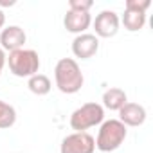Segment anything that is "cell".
Masks as SVG:
<instances>
[{"mask_svg": "<svg viewBox=\"0 0 153 153\" xmlns=\"http://www.w3.org/2000/svg\"><path fill=\"white\" fill-rule=\"evenodd\" d=\"M124 139H126V126L117 119H110L101 124L96 146L101 151H114L123 144Z\"/></svg>", "mask_w": 153, "mask_h": 153, "instance_id": "cell-3", "label": "cell"}, {"mask_svg": "<svg viewBox=\"0 0 153 153\" xmlns=\"http://www.w3.org/2000/svg\"><path fill=\"white\" fill-rule=\"evenodd\" d=\"M4 24H6V15H4V11L0 9V29L4 27Z\"/></svg>", "mask_w": 153, "mask_h": 153, "instance_id": "cell-18", "label": "cell"}, {"mask_svg": "<svg viewBox=\"0 0 153 153\" xmlns=\"http://www.w3.org/2000/svg\"><path fill=\"white\" fill-rule=\"evenodd\" d=\"M68 7H70V11L88 13L90 7H92V2H90V0H70V2H68Z\"/></svg>", "mask_w": 153, "mask_h": 153, "instance_id": "cell-16", "label": "cell"}, {"mask_svg": "<svg viewBox=\"0 0 153 153\" xmlns=\"http://www.w3.org/2000/svg\"><path fill=\"white\" fill-rule=\"evenodd\" d=\"M123 24L128 31H140L146 24V15L140 13V11H130L126 9L124 11V16H123Z\"/></svg>", "mask_w": 153, "mask_h": 153, "instance_id": "cell-13", "label": "cell"}, {"mask_svg": "<svg viewBox=\"0 0 153 153\" xmlns=\"http://www.w3.org/2000/svg\"><path fill=\"white\" fill-rule=\"evenodd\" d=\"M97 49H99V40L94 34H79L72 42V52L81 59L92 58L97 52Z\"/></svg>", "mask_w": 153, "mask_h": 153, "instance_id": "cell-7", "label": "cell"}, {"mask_svg": "<svg viewBox=\"0 0 153 153\" xmlns=\"http://www.w3.org/2000/svg\"><path fill=\"white\" fill-rule=\"evenodd\" d=\"M105 119V110L97 103H85L70 115V128L76 131H85Z\"/></svg>", "mask_w": 153, "mask_h": 153, "instance_id": "cell-4", "label": "cell"}, {"mask_svg": "<svg viewBox=\"0 0 153 153\" xmlns=\"http://www.w3.org/2000/svg\"><path fill=\"white\" fill-rule=\"evenodd\" d=\"M27 36L24 33V29H20L18 25H9L2 31L0 34V43H2V49L13 52V51H18L24 47Z\"/></svg>", "mask_w": 153, "mask_h": 153, "instance_id": "cell-8", "label": "cell"}, {"mask_svg": "<svg viewBox=\"0 0 153 153\" xmlns=\"http://www.w3.org/2000/svg\"><path fill=\"white\" fill-rule=\"evenodd\" d=\"M94 149L96 140L87 131H76L72 135H67L59 148L61 153H94Z\"/></svg>", "mask_w": 153, "mask_h": 153, "instance_id": "cell-5", "label": "cell"}, {"mask_svg": "<svg viewBox=\"0 0 153 153\" xmlns=\"http://www.w3.org/2000/svg\"><path fill=\"white\" fill-rule=\"evenodd\" d=\"M27 87H29V90L33 92V94H36V96H45V94H49L51 92V79L47 78V76H43V74H34V76H31L29 78V81H27Z\"/></svg>", "mask_w": 153, "mask_h": 153, "instance_id": "cell-12", "label": "cell"}, {"mask_svg": "<svg viewBox=\"0 0 153 153\" xmlns=\"http://www.w3.org/2000/svg\"><path fill=\"white\" fill-rule=\"evenodd\" d=\"M94 29H96V34L101 36V38H110L117 33L119 29V16L114 13V11H101L97 16H96V22H94Z\"/></svg>", "mask_w": 153, "mask_h": 153, "instance_id": "cell-6", "label": "cell"}, {"mask_svg": "<svg viewBox=\"0 0 153 153\" xmlns=\"http://www.w3.org/2000/svg\"><path fill=\"white\" fill-rule=\"evenodd\" d=\"M119 117L124 126H140L146 121V110L137 103H126L119 110Z\"/></svg>", "mask_w": 153, "mask_h": 153, "instance_id": "cell-9", "label": "cell"}, {"mask_svg": "<svg viewBox=\"0 0 153 153\" xmlns=\"http://www.w3.org/2000/svg\"><path fill=\"white\" fill-rule=\"evenodd\" d=\"M0 6H15V2L13 0H9V2L7 0H0Z\"/></svg>", "mask_w": 153, "mask_h": 153, "instance_id": "cell-19", "label": "cell"}, {"mask_svg": "<svg viewBox=\"0 0 153 153\" xmlns=\"http://www.w3.org/2000/svg\"><path fill=\"white\" fill-rule=\"evenodd\" d=\"M16 121V112L11 105L0 99V128H11Z\"/></svg>", "mask_w": 153, "mask_h": 153, "instance_id": "cell-14", "label": "cell"}, {"mask_svg": "<svg viewBox=\"0 0 153 153\" xmlns=\"http://www.w3.org/2000/svg\"><path fill=\"white\" fill-rule=\"evenodd\" d=\"M151 6L149 0H126V9L130 11H140L146 13V9Z\"/></svg>", "mask_w": 153, "mask_h": 153, "instance_id": "cell-15", "label": "cell"}, {"mask_svg": "<svg viewBox=\"0 0 153 153\" xmlns=\"http://www.w3.org/2000/svg\"><path fill=\"white\" fill-rule=\"evenodd\" d=\"M56 87L63 94H76L83 87V74L79 65L72 58H61L54 68Z\"/></svg>", "mask_w": 153, "mask_h": 153, "instance_id": "cell-1", "label": "cell"}, {"mask_svg": "<svg viewBox=\"0 0 153 153\" xmlns=\"http://www.w3.org/2000/svg\"><path fill=\"white\" fill-rule=\"evenodd\" d=\"M103 105L108 110H121L126 105V92L121 88H108L103 94Z\"/></svg>", "mask_w": 153, "mask_h": 153, "instance_id": "cell-11", "label": "cell"}, {"mask_svg": "<svg viewBox=\"0 0 153 153\" xmlns=\"http://www.w3.org/2000/svg\"><path fill=\"white\" fill-rule=\"evenodd\" d=\"M7 63H9V70L18 78H31V76L38 74L40 68L38 52L33 49H18L9 52Z\"/></svg>", "mask_w": 153, "mask_h": 153, "instance_id": "cell-2", "label": "cell"}, {"mask_svg": "<svg viewBox=\"0 0 153 153\" xmlns=\"http://www.w3.org/2000/svg\"><path fill=\"white\" fill-rule=\"evenodd\" d=\"M92 18H90V13H81V11H70L65 15V29L70 31V33H83L85 29H88Z\"/></svg>", "mask_w": 153, "mask_h": 153, "instance_id": "cell-10", "label": "cell"}, {"mask_svg": "<svg viewBox=\"0 0 153 153\" xmlns=\"http://www.w3.org/2000/svg\"><path fill=\"white\" fill-rule=\"evenodd\" d=\"M6 63V54H4V49L0 47V72H2V67Z\"/></svg>", "mask_w": 153, "mask_h": 153, "instance_id": "cell-17", "label": "cell"}]
</instances>
